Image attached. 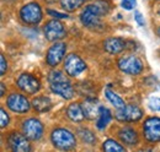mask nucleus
I'll return each instance as SVG.
<instances>
[{
  "label": "nucleus",
  "instance_id": "25",
  "mask_svg": "<svg viewBox=\"0 0 160 152\" xmlns=\"http://www.w3.org/2000/svg\"><path fill=\"white\" fill-rule=\"evenodd\" d=\"M148 106L152 111L160 112V97H152L148 102Z\"/></svg>",
  "mask_w": 160,
  "mask_h": 152
},
{
  "label": "nucleus",
  "instance_id": "26",
  "mask_svg": "<svg viewBox=\"0 0 160 152\" xmlns=\"http://www.w3.org/2000/svg\"><path fill=\"white\" fill-rule=\"evenodd\" d=\"M0 116H1V119H0V126L4 129V128H6V126L9 125V123H10V116H9V114L5 112L4 108L0 109Z\"/></svg>",
  "mask_w": 160,
  "mask_h": 152
},
{
  "label": "nucleus",
  "instance_id": "15",
  "mask_svg": "<svg viewBox=\"0 0 160 152\" xmlns=\"http://www.w3.org/2000/svg\"><path fill=\"white\" fill-rule=\"evenodd\" d=\"M117 136L121 140V142H123L128 146H136L139 142L138 133L131 126H122L117 131Z\"/></svg>",
  "mask_w": 160,
  "mask_h": 152
},
{
  "label": "nucleus",
  "instance_id": "5",
  "mask_svg": "<svg viewBox=\"0 0 160 152\" xmlns=\"http://www.w3.org/2000/svg\"><path fill=\"white\" fill-rule=\"evenodd\" d=\"M42 9L38 2H28L20 10V19L26 25H38L42 20Z\"/></svg>",
  "mask_w": 160,
  "mask_h": 152
},
{
  "label": "nucleus",
  "instance_id": "34",
  "mask_svg": "<svg viewBox=\"0 0 160 152\" xmlns=\"http://www.w3.org/2000/svg\"><path fill=\"white\" fill-rule=\"evenodd\" d=\"M159 15H160V10H159Z\"/></svg>",
  "mask_w": 160,
  "mask_h": 152
},
{
  "label": "nucleus",
  "instance_id": "27",
  "mask_svg": "<svg viewBox=\"0 0 160 152\" xmlns=\"http://www.w3.org/2000/svg\"><path fill=\"white\" fill-rule=\"evenodd\" d=\"M137 5V0H122L121 1V6L124 10H133Z\"/></svg>",
  "mask_w": 160,
  "mask_h": 152
},
{
  "label": "nucleus",
  "instance_id": "17",
  "mask_svg": "<svg viewBox=\"0 0 160 152\" xmlns=\"http://www.w3.org/2000/svg\"><path fill=\"white\" fill-rule=\"evenodd\" d=\"M82 111H84V115L86 119H95L99 116V113H100V104H99V101L95 99V98H86L82 104Z\"/></svg>",
  "mask_w": 160,
  "mask_h": 152
},
{
  "label": "nucleus",
  "instance_id": "30",
  "mask_svg": "<svg viewBox=\"0 0 160 152\" xmlns=\"http://www.w3.org/2000/svg\"><path fill=\"white\" fill-rule=\"evenodd\" d=\"M134 20L137 21V23H138L139 26H143V25H144V19H143V16H142V14H140L139 11H136V12H134Z\"/></svg>",
  "mask_w": 160,
  "mask_h": 152
},
{
  "label": "nucleus",
  "instance_id": "16",
  "mask_svg": "<svg viewBox=\"0 0 160 152\" xmlns=\"http://www.w3.org/2000/svg\"><path fill=\"white\" fill-rule=\"evenodd\" d=\"M103 49L108 54H120L126 49V40L120 37H110L103 40Z\"/></svg>",
  "mask_w": 160,
  "mask_h": 152
},
{
  "label": "nucleus",
  "instance_id": "33",
  "mask_svg": "<svg viewBox=\"0 0 160 152\" xmlns=\"http://www.w3.org/2000/svg\"><path fill=\"white\" fill-rule=\"evenodd\" d=\"M82 1H84V2H86V1H89V0H82Z\"/></svg>",
  "mask_w": 160,
  "mask_h": 152
},
{
  "label": "nucleus",
  "instance_id": "19",
  "mask_svg": "<svg viewBox=\"0 0 160 152\" xmlns=\"http://www.w3.org/2000/svg\"><path fill=\"white\" fill-rule=\"evenodd\" d=\"M32 106H33V109L38 113H44V112H48L52 107V101L46 97V96H38L36 98H33L32 101Z\"/></svg>",
  "mask_w": 160,
  "mask_h": 152
},
{
  "label": "nucleus",
  "instance_id": "7",
  "mask_svg": "<svg viewBox=\"0 0 160 152\" xmlns=\"http://www.w3.org/2000/svg\"><path fill=\"white\" fill-rule=\"evenodd\" d=\"M63 69H64L67 75H69L70 77H75L86 70V63L78 54L72 53L65 58Z\"/></svg>",
  "mask_w": 160,
  "mask_h": 152
},
{
  "label": "nucleus",
  "instance_id": "23",
  "mask_svg": "<svg viewBox=\"0 0 160 152\" xmlns=\"http://www.w3.org/2000/svg\"><path fill=\"white\" fill-rule=\"evenodd\" d=\"M102 150L107 152H123L126 151L124 146H122L121 144H118L116 140L113 139H107L103 144H102Z\"/></svg>",
  "mask_w": 160,
  "mask_h": 152
},
{
  "label": "nucleus",
  "instance_id": "31",
  "mask_svg": "<svg viewBox=\"0 0 160 152\" xmlns=\"http://www.w3.org/2000/svg\"><path fill=\"white\" fill-rule=\"evenodd\" d=\"M1 96H5V85L1 82V93H0Z\"/></svg>",
  "mask_w": 160,
  "mask_h": 152
},
{
  "label": "nucleus",
  "instance_id": "2",
  "mask_svg": "<svg viewBox=\"0 0 160 152\" xmlns=\"http://www.w3.org/2000/svg\"><path fill=\"white\" fill-rule=\"evenodd\" d=\"M48 82L53 93L59 95L64 99H72L74 97V87L62 71H51L48 75Z\"/></svg>",
  "mask_w": 160,
  "mask_h": 152
},
{
  "label": "nucleus",
  "instance_id": "18",
  "mask_svg": "<svg viewBox=\"0 0 160 152\" xmlns=\"http://www.w3.org/2000/svg\"><path fill=\"white\" fill-rule=\"evenodd\" d=\"M67 115L74 123H80V121H82L85 119L82 107L80 106L79 103H77V102L68 106V108H67Z\"/></svg>",
  "mask_w": 160,
  "mask_h": 152
},
{
  "label": "nucleus",
  "instance_id": "14",
  "mask_svg": "<svg viewBox=\"0 0 160 152\" xmlns=\"http://www.w3.org/2000/svg\"><path fill=\"white\" fill-rule=\"evenodd\" d=\"M8 142L10 149L14 152H26L32 150L28 139L23 135V133L20 134L18 131H12L8 137Z\"/></svg>",
  "mask_w": 160,
  "mask_h": 152
},
{
  "label": "nucleus",
  "instance_id": "29",
  "mask_svg": "<svg viewBox=\"0 0 160 152\" xmlns=\"http://www.w3.org/2000/svg\"><path fill=\"white\" fill-rule=\"evenodd\" d=\"M0 60H1V70H0V74L2 76V75H5V73H6V70H8V61H6V59H5L4 55L0 57Z\"/></svg>",
  "mask_w": 160,
  "mask_h": 152
},
{
  "label": "nucleus",
  "instance_id": "20",
  "mask_svg": "<svg viewBox=\"0 0 160 152\" xmlns=\"http://www.w3.org/2000/svg\"><path fill=\"white\" fill-rule=\"evenodd\" d=\"M111 120H112V113H111V111H110L107 107L101 106L100 113H99L98 121H96V128H98L99 130H103V129L110 124Z\"/></svg>",
  "mask_w": 160,
  "mask_h": 152
},
{
  "label": "nucleus",
  "instance_id": "11",
  "mask_svg": "<svg viewBox=\"0 0 160 152\" xmlns=\"http://www.w3.org/2000/svg\"><path fill=\"white\" fill-rule=\"evenodd\" d=\"M43 32H44L46 38L51 42H57L63 37H65L67 35L64 25L60 21H58V19L47 21L43 27Z\"/></svg>",
  "mask_w": 160,
  "mask_h": 152
},
{
  "label": "nucleus",
  "instance_id": "32",
  "mask_svg": "<svg viewBox=\"0 0 160 152\" xmlns=\"http://www.w3.org/2000/svg\"><path fill=\"white\" fill-rule=\"evenodd\" d=\"M157 33H158V36H159V38H160V26H159V28H158V31H157Z\"/></svg>",
  "mask_w": 160,
  "mask_h": 152
},
{
  "label": "nucleus",
  "instance_id": "1",
  "mask_svg": "<svg viewBox=\"0 0 160 152\" xmlns=\"http://www.w3.org/2000/svg\"><path fill=\"white\" fill-rule=\"evenodd\" d=\"M110 11V4L106 0H96L86 5L80 12V21L88 28H96L101 25V19Z\"/></svg>",
  "mask_w": 160,
  "mask_h": 152
},
{
  "label": "nucleus",
  "instance_id": "28",
  "mask_svg": "<svg viewBox=\"0 0 160 152\" xmlns=\"http://www.w3.org/2000/svg\"><path fill=\"white\" fill-rule=\"evenodd\" d=\"M47 14L54 19H68V15L67 14H62V12H58V11H54V10H51L48 9L47 10Z\"/></svg>",
  "mask_w": 160,
  "mask_h": 152
},
{
  "label": "nucleus",
  "instance_id": "12",
  "mask_svg": "<svg viewBox=\"0 0 160 152\" xmlns=\"http://www.w3.org/2000/svg\"><path fill=\"white\" fill-rule=\"evenodd\" d=\"M116 119L122 123H136L142 119L143 116V111L138 106L134 104H127L124 108L117 109L115 114Z\"/></svg>",
  "mask_w": 160,
  "mask_h": 152
},
{
  "label": "nucleus",
  "instance_id": "21",
  "mask_svg": "<svg viewBox=\"0 0 160 152\" xmlns=\"http://www.w3.org/2000/svg\"><path fill=\"white\" fill-rule=\"evenodd\" d=\"M105 95H106V98L111 102V104L113 106V107H116L117 109H122V108H124L127 104L124 103V101L121 98L120 96L117 95V93H115L113 91H111V90H105Z\"/></svg>",
  "mask_w": 160,
  "mask_h": 152
},
{
  "label": "nucleus",
  "instance_id": "6",
  "mask_svg": "<svg viewBox=\"0 0 160 152\" xmlns=\"http://www.w3.org/2000/svg\"><path fill=\"white\" fill-rule=\"evenodd\" d=\"M21 128L23 135L31 141H38L44 133V126L42 121L36 118H28L23 120Z\"/></svg>",
  "mask_w": 160,
  "mask_h": 152
},
{
  "label": "nucleus",
  "instance_id": "24",
  "mask_svg": "<svg viewBox=\"0 0 160 152\" xmlns=\"http://www.w3.org/2000/svg\"><path fill=\"white\" fill-rule=\"evenodd\" d=\"M59 2L64 10L70 11V12L72 11H75L78 7H80L84 4L82 0H59Z\"/></svg>",
  "mask_w": 160,
  "mask_h": 152
},
{
  "label": "nucleus",
  "instance_id": "3",
  "mask_svg": "<svg viewBox=\"0 0 160 152\" xmlns=\"http://www.w3.org/2000/svg\"><path fill=\"white\" fill-rule=\"evenodd\" d=\"M51 141L58 150L68 151L77 146V137L70 130L65 128H56L51 133Z\"/></svg>",
  "mask_w": 160,
  "mask_h": 152
},
{
  "label": "nucleus",
  "instance_id": "22",
  "mask_svg": "<svg viewBox=\"0 0 160 152\" xmlns=\"http://www.w3.org/2000/svg\"><path fill=\"white\" fill-rule=\"evenodd\" d=\"M78 135L81 139L82 142H85L86 145H95L96 142V136L94 135L92 131H90L89 129H85V128H80L78 129Z\"/></svg>",
  "mask_w": 160,
  "mask_h": 152
},
{
  "label": "nucleus",
  "instance_id": "9",
  "mask_svg": "<svg viewBox=\"0 0 160 152\" xmlns=\"http://www.w3.org/2000/svg\"><path fill=\"white\" fill-rule=\"evenodd\" d=\"M6 106L11 112L19 114L27 113L31 108V104H30L28 99L26 98V96L21 95V93H16V92L8 96Z\"/></svg>",
  "mask_w": 160,
  "mask_h": 152
},
{
  "label": "nucleus",
  "instance_id": "8",
  "mask_svg": "<svg viewBox=\"0 0 160 152\" xmlns=\"http://www.w3.org/2000/svg\"><path fill=\"white\" fill-rule=\"evenodd\" d=\"M16 85L26 95H35L40 91L41 88L40 80L33 75H31V74H27V73H23L18 77Z\"/></svg>",
  "mask_w": 160,
  "mask_h": 152
},
{
  "label": "nucleus",
  "instance_id": "4",
  "mask_svg": "<svg viewBox=\"0 0 160 152\" xmlns=\"http://www.w3.org/2000/svg\"><path fill=\"white\" fill-rule=\"evenodd\" d=\"M117 66L122 73L128 75H139L143 71V63L139 58L134 54H127L118 59Z\"/></svg>",
  "mask_w": 160,
  "mask_h": 152
},
{
  "label": "nucleus",
  "instance_id": "13",
  "mask_svg": "<svg viewBox=\"0 0 160 152\" xmlns=\"http://www.w3.org/2000/svg\"><path fill=\"white\" fill-rule=\"evenodd\" d=\"M65 52H67L65 43L58 42V40L54 42L53 45H51V48L48 49V52L46 54V63L51 68H57L65 55Z\"/></svg>",
  "mask_w": 160,
  "mask_h": 152
},
{
  "label": "nucleus",
  "instance_id": "10",
  "mask_svg": "<svg viewBox=\"0 0 160 152\" xmlns=\"http://www.w3.org/2000/svg\"><path fill=\"white\" fill-rule=\"evenodd\" d=\"M143 135L144 139L149 142L160 141V118L150 116L147 118L143 124Z\"/></svg>",
  "mask_w": 160,
  "mask_h": 152
}]
</instances>
